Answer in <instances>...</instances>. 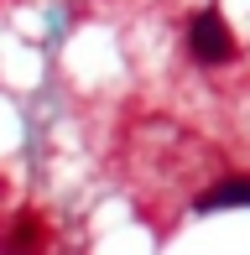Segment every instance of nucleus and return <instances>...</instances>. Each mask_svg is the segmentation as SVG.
Masks as SVG:
<instances>
[{
  "mask_svg": "<svg viewBox=\"0 0 250 255\" xmlns=\"http://www.w3.org/2000/svg\"><path fill=\"white\" fill-rule=\"evenodd\" d=\"M188 52L198 57L203 68H224V63H235V57H240L230 21H224L219 10H209V5L193 10V21H188Z\"/></svg>",
  "mask_w": 250,
  "mask_h": 255,
  "instance_id": "1",
  "label": "nucleus"
},
{
  "mask_svg": "<svg viewBox=\"0 0 250 255\" xmlns=\"http://www.w3.org/2000/svg\"><path fill=\"white\" fill-rule=\"evenodd\" d=\"M245 203H250V177H245V172L209 182V188L193 198V208H198V214H214V208H245Z\"/></svg>",
  "mask_w": 250,
  "mask_h": 255,
  "instance_id": "2",
  "label": "nucleus"
}]
</instances>
